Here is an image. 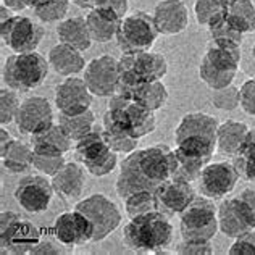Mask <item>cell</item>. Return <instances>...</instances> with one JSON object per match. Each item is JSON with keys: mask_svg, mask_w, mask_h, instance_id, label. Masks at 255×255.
<instances>
[{"mask_svg": "<svg viewBox=\"0 0 255 255\" xmlns=\"http://www.w3.org/2000/svg\"><path fill=\"white\" fill-rule=\"evenodd\" d=\"M238 157L255 162V128H252V129H249V132H247L244 142L239 149Z\"/></svg>", "mask_w": 255, "mask_h": 255, "instance_id": "obj_49", "label": "cell"}, {"mask_svg": "<svg viewBox=\"0 0 255 255\" xmlns=\"http://www.w3.org/2000/svg\"><path fill=\"white\" fill-rule=\"evenodd\" d=\"M226 2H228V3H230V2H233V0H226Z\"/></svg>", "mask_w": 255, "mask_h": 255, "instance_id": "obj_56", "label": "cell"}, {"mask_svg": "<svg viewBox=\"0 0 255 255\" xmlns=\"http://www.w3.org/2000/svg\"><path fill=\"white\" fill-rule=\"evenodd\" d=\"M252 57H254V60H255V44H254V47H252Z\"/></svg>", "mask_w": 255, "mask_h": 255, "instance_id": "obj_55", "label": "cell"}, {"mask_svg": "<svg viewBox=\"0 0 255 255\" xmlns=\"http://www.w3.org/2000/svg\"><path fill=\"white\" fill-rule=\"evenodd\" d=\"M123 202H125V212L129 218L157 210V197L155 192L152 191L132 192L126 199H123Z\"/></svg>", "mask_w": 255, "mask_h": 255, "instance_id": "obj_36", "label": "cell"}, {"mask_svg": "<svg viewBox=\"0 0 255 255\" xmlns=\"http://www.w3.org/2000/svg\"><path fill=\"white\" fill-rule=\"evenodd\" d=\"M233 163L236 166L241 179L247 181V183H252L255 186V162H251V160H246L236 155L233 157Z\"/></svg>", "mask_w": 255, "mask_h": 255, "instance_id": "obj_47", "label": "cell"}, {"mask_svg": "<svg viewBox=\"0 0 255 255\" xmlns=\"http://www.w3.org/2000/svg\"><path fill=\"white\" fill-rule=\"evenodd\" d=\"M47 60H49L50 68L58 76L63 78L76 76L86 70V60L83 57V52H79L75 47H70L62 42L52 47Z\"/></svg>", "mask_w": 255, "mask_h": 255, "instance_id": "obj_25", "label": "cell"}, {"mask_svg": "<svg viewBox=\"0 0 255 255\" xmlns=\"http://www.w3.org/2000/svg\"><path fill=\"white\" fill-rule=\"evenodd\" d=\"M152 16L160 36H178L189 26V10L183 0H160Z\"/></svg>", "mask_w": 255, "mask_h": 255, "instance_id": "obj_21", "label": "cell"}, {"mask_svg": "<svg viewBox=\"0 0 255 255\" xmlns=\"http://www.w3.org/2000/svg\"><path fill=\"white\" fill-rule=\"evenodd\" d=\"M254 78H255V76H254Z\"/></svg>", "mask_w": 255, "mask_h": 255, "instance_id": "obj_57", "label": "cell"}, {"mask_svg": "<svg viewBox=\"0 0 255 255\" xmlns=\"http://www.w3.org/2000/svg\"><path fill=\"white\" fill-rule=\"evenodd\" d=\"M18 131L21 134H34L55 123L52 104L45 97L29 96L21 100V107L15 118Z\"/></svg>", "mask_w": 255, "mask_h": 255, "instance_id": "obj_19", "label": "cell"}, {"mask_svg": "<svg viewBox=\"0 0 255 255\" xmlns=\"http://www.w3.org/2000/svg\"><path fill=\"white\" fill-rule=\"evenodd\" d=\"M45 2H49V0H28L29 8H36V6L42 5V3H45Z\"/></svg>", "mask_w": 255, "mask_h": 255, "instance_id": "obj_54", "label": "cell"}, {"mask_svg": "<svg viewBox=\"0 0 255 255\" xmlns=\"http://www.w3.org/2000/svg\"><path fill=\"white\" fill-rule=\"evenodd\" d=\"M218 226L226 238H238L251 230H255V218L238 196L225 199L218 207Z\"/></svg>", "mask_w": 255, "mask_h": 255, "instance_id": "obj_20", "label": "cell"}, {"mask_svg": "<svg viewBox=\"0 0 255 255\" xmlns=\"http://www.w3.org/2000/svg\"><path fill=\"white\" fill-rule=\"evenodd\" d=\"M239 179L241 176L234 163L230 160H221V162L207 163L197 183L202 196L212 200H220L230 196Z\"/></svg>", "mask_w": 255, "mask_h": 255, "instance_id": "obj_13", "label": "cell"}, {"mask_svg": "<svg viewBox=\"0 0 255 255\" xmlns=\"http://www.w3.org/2000/svg\"><path fill=\"white\" fill-rule=\"evenodd\" d=\"M173 243L170 217L160 210L129 218L123 228V244L132 252L160 254Z\"/></svg>", "mask_w": 255, "mask_h": 255, "instance_id": "obj_2", "label": "cell"}, {"mask_svg": "<svg viewBox=\"0 0 255 255\" xmlns=\"http://www.w3.org/2000/svg\"><path fill=\"white\" fill-rule=\"evenodd\" d=\"M57 123L63 129V132L68 136L73 142H76L86 134H89L94 128H96V113L91 109L86 110L78 115H65V113H58Z\"/></svg>", "mask_w": 255, "mask_h": 255, "instance_id": "obj_32", "label": "cell"}, {"mask_svg": "<svg viewBox=\"0 0 255 255\" xmlns=\"http://www.w3.org/2000/svg\"><path fill=\"white\" fill-rule=\"evenodd\" d=\"M94 94L89 91L84 78L70 76L55 86V107L58 113L78 115L91 109Z\"/></svg>", "mask_w": 255, "mask_h": 255, "instance_id": "obj_18", "label": "cell"}, {"mask_svg": "<svg viewBox=\"0 0 255 255\" xmlns=\"http://www.w3.org/2000/svg\"><path fill=\"white\" fill-rule=\"evenodd\" d=\"M238 197L243 200L247 207H249L251 213L254 215V218H255V187H246V189L241 192Z\"/></svg>", "mask_w": 255, "mask_h": 255, "instance_id": "obj_50", "label": "cell"}, {"mask_svg": "<svg viewBox=\"0 0 255 255\" xmlns=\"http://www.w3.org/2000/svg\"><path fill=\"white\" fill-rule=\"evenodd\" d=\"M196 196L197 192L194 189L191 181L179 176V174H174L173 178L165 181L155 191L157 210L165 213L170 218L176 217V215H181V212H184L189 207Z\"/></svg>", "mask_w": 255, "mask_h": 255, "instance_id": "obj_17", "label": "cell"}, {"mask_svg": "<svg viewBox=\"0 0 255 255\" xmlns=\"http://www.w3.org/2000/svg\"><path fill=\"white\" fill-rule=\"evenodd\" d=\"M0 36L13 53H28L37 50L44 41L45 29L29 16L15 15L5 23H0Z\"/></svg>", "mask_w": 255, "mask_h": 255, "instance_id": "obj_12", "label": "cell"}, {"mask_svg": "<svg viewBox=\"0 0 255 255\" xmlns=\"http://www.w3.org/2000/svg\"><path fill=\"white\" fill-rule=\"evenodd\" d=\"M99 8H107L117 13L118 16L125 18L129 11V0H96V5Z\"/></svg>", "mask_w": 255, "mask_h": 255, "instance_id": "obj_48", "label": "cell"}, {"mask_svg": "<svg viewBox=\"0 0 255 255\" xmlns=\"http://www.w3.org/2000/svg\"><path fill=\"white\" fill-rule=\"evenodd\" d=\"M11 140H13V137L10 136V132L5 129V126L0 128V150L5 149V147L11 142Z\"/></svg>", "mask_w": 255, "mask_h": 255, "instance_id": "obj_52", "label": "cell"}, {"mask_svg": "<svg viewBox=\"0 0 255 255\" xmlns=\"http://www.w3.org/2000/svg\"><path fill=\"white\" fill-rule=\"evenodd\" d=\"M249 129L251 128L244 122L236 120H226L220 123L217 131V152L225 157H236Z\"/></svg>", "mask_w": 255, "mask_h": 255, "instance_id": "obj_28", "label": "cell"}, {"mask_svg": "<svg viewBox=\"0 0 255 255\" xmlns=\"http://www.w3.org/2000/svg\"><path fill=\"white\" fill-rule=\"evenodd\" d=\"M52 234L68 249L92 243L94 226L83 212L73 209L60 213L53 221Z\"/></svg>", "mask_w": 255, "mask_h": 255, "instance_id": "obj_16", "label": "cell"}, {"mask_svg": "<svg viewBox=\"0 0 255 255\" xmlns=\"http://www.w3.org/2000/svg\"><path fill=\"white\" fill-rule=\"evenodd\" d=\"M19 107H21V100H19L18 91L8 86L2 87L0 89V123L2 126L15 122Z\"/></svg>", "mask_w": 255, "mask_h": 255, "instance_id": "obj_39", "label": "cell"}, {"mask_svg": "<svg viewBox=\"0 0 255 255\" xmlns=\"http://www.w3.org/2000/svg\"><path fill=\"white\" fill-rule=\"evenodd\" d=\"M218 122L210 113L191 112L174 128V150L212 160L217 150Z\"/></svg>", "mask_w": 255, "mask_h": 255, "instance_id": "obj_3", "label": "cell"}, {"mask_svg": "<svg viewBox=\"0 0 255 255\" xmlns=\"http://www.w3.org/2000/svg\"><path fill=\"white\" fill-rule=\"evenodd\" d=\"M174 153H176V160H178L176 174L186 178L187 181H191V183H196V181L199 179V176H200V173H202V170L205 168V165L210 163L209 158L187 155V153L178 152V150H174Z\"/></svg>", "mask_w": 255, "mask_h": 255, "instance_id": "obj_38", "label": "cell"}, {"mask_svg": "<svg viewBox=\"0 0 255 255\" xmlns=\"http://www.w3.org/2000/svg\"><path fill=\"white\" fill-rule=\"evenodd\" d=\"M71 3L79 6V8L91 10V8H94V5H96V0H71Z\"/></svg>", "mask_w": 255, "mask_h": 255, "instance_id": "obj_53", "label": "cell"}, {"mask_svg": "<svg viewBox=\"0 0 255 255\" xmlns=\"http://www.w3.org/2000/svg\"><path fill=\"white\" fill-rule=\"evenodd\" d=\"M230 255H255V230H251L234 238V243L228 249Z\"/></svg>", "mask_w": 255, "mask_h": 255, "instance_id": "obj_43", "label": "cell"}, {"mask_svg": "<svg viewBox=\"0 0 255 255\" xmlns=\"http://www.w3.org/2000/svg\"><path fill=\"white\" fill-rule=\"evenodd\" d=\"M181 238L184 241H212L220 231L218 226V207L213 200L205 196H196L189 207L179 215Z\"/></svg>", "mask_w": 255, "mask_h": 255, "instance_id": "obj_7", "label": "cell"}, {"mask_svg": "<svg viewBox=\"0 0 255 255\" xmlns=\"http://www.w3.org/2000/svg\"><path fill=\"white\" fill-rule=\"evenodd\" d=\"M2 3L8 6L10 10H13L15 13H19L26 8H29L28 0H2Z\"/></svg>", "mask_w": 255, "mask_h": 255, "instance_id": "obj_51", "label": "cell"}, {"mask_svg": "<svg viewBox=\"0 0 255 255\" xmlns=\"http://www.w3.org/2000/svg\"><path fill=\"white\" fill-rule=\"evenodd\" d=\"M107 113L115 122L129 132V136L142 139L149 136L157 128V112H152L145 107L136 104L123 94H115L110 97Z\"/></svg>", "mask_w": 255, "mask_h": 255, "instance_id": "obj_10", "label": "cell"}, {"mask_svg": "<svg viewBox=\"0 0 255 255\" xmlns=\"http://www.w3.org/2000/svg\"><path fill=\"white\" fill-rule=\"evenodd\" d=\"M29 144L32 150L44 153V155H66L75 145V142L63 132L58 123H52L45 129L31 134Z\"/></svg>", "mask_w": 255, "mask_h": 255, "instance_id": "obj_23", "label": "cell"}, {"mask_svg": "<svg viewBox=\"0 0 255 255\" xmlns=\"http://www.w3.org/2000/svg\"><path fill=\"white\" fill-rule=\"evenodd\" d=\"M239 107L244 113L255 117V78L247 79L241 86V102Z\"/></svg>", "mask_w": 255, "mask_h": 255, "instance_id": "obj_46", "label": "cell"}, {"mask_svg": "<svg viewBox=\"0 0 255 255\" xmlns=\"http://www.w3.org/2000/svg\"><path fill=\"white\" fill-rule=\"evenodd\" d=\"M66 163L65 155H44V153H32V168L45 176H53Z\"/></svg>", "mask_w": 255, "mask_h": 255, "instance_id": "obj_41", "label": "cell"}, {"mask_svg": "<svg viewBox=\"0 0 255 255\" xmlns=\"http://www.w3.org/2000/svg\"><path fill=\"white\" fill-rule=\"evenodd\" d=\"M226 19L243 34L255 31V5L252 0H233L228 3Z\"/></svg>", "mask_w": 255, "mask_h": 255, "instance_id": "obj_33", "label": "cell"}, {"mask_svg": "<svg viewBox=\"0 0 255 255\" xmlns=\"http://www.w3.org/2000/svg\"><path fill=\"white\" fill-rule=\"evenodd\" d=\"M75 209L83 212L87 218L91 220L94 226V239L92 243H100L105 241L112 233L118 230L122 225L123 215L120 207L109 199L105 194H92L75 205Z\"/></svg>", "mask_w": 255, "mask_h": 255, "instance_id": "obj_11", "label": "cell"}, {"mask_svg": "<svg viewBox=\"0 0 255 255\" xmlns=\"http://www.w3.org/2000/svg\"><path fill=\"white\" fill-rule=\"evenodd\" d=\"M174 254L181 255H212L213 254V246L212 241L207 243H199V241H181L174 249Z\"/></svg>", "mask_w": 255, "mask_h": 255, "instance_id": "obj_45", "label": "cell"}, {"mask_svg": "<svg viewBox=\"0 0 255 255\" xmlns=\"http://www.w3.org/2000/svg\"><path fill=\"white\" fill-rule=\"evenodd\" d=\"M236 75H238L236 71H223L217 68V66H213L205 57H202V60H200L199 78H200V81L212 91L223 89V87L233 84Z\"/></svg>", "mask_w": 255, "mask_h": 255, "instance_id": "obj_35", "label": "cell"}, {"mask_svg": "<svg viewBox=\"0 0 255 255\" xmlns=\"http://www.w3.org/2000/svg\"><path fill=\"white\" fill-rule=\"evenodd\" d=\"M120 81L117 92H128L142 83L163 81L168 75V60L162 53L144 50L122 53L118 58Z\"/></svg>", "mask_w": 255, "mask_h": 255, "instance_id": "obj_4", "label": "cell"}, {"mask_svg": "<svg viewBox=\"0 0 255 255\" xmlns=\"http://www.w3.org/2000/svg\"><path fill=\"white\" fill-rule=\"evenodd\" d=\"M70 251H66V246L62 243H58L57 238L50 234V236H44L41 241L36 244L34 249L31 251V255H60V254H68Z\"/></svg>", "mask_w": 255, "mask_h": 255, "instance_id": "obj_44", "label": "cell"}, {"mask_svg": "<svg viewBox=\"0 0 255 255\" xmlns=\"http://www.w3.org/2000/svg\"><path fill=\"white\" fill-rule=\"evenodd\" d=\"M176 171V153L166 144H153L144 149H136L128 153L120 165L115 189L122 200L137 191L155 192L165 181L173 178Z\"/></svg>", "mask_w": 255, "mask_h": 255, "instance_id": "obj_1", "label": "cell"}, {"mask_svg": "<svg viewBox=\"0 0 255 255\" xmlns=\"http://www.w3.org/2000/svg\"><path fill=\"white\" fill-rule=\"evenodd\" d=\"M226 0H196L194 2V16L200 28L209 31L212 26L226 16Z\"/></svg>", "mask_w": 255, "mask_h": 255, "instance_id": "obj_34", "label": "cell"}, {"mask_svg": "<svg viewBox=\"0 0 255 255\" xmlns=\"http://www.w3.org/2000/svg\"><path fill=\"white\" fill-rule=\"evenodd\" d=\"M102 129H104L107 144L110 145V149L113 152L128 155V153H131L137 149L139 139L129 136V132H128L125 128L120 126L107 112L102 117Z\"/></svg>", "mask_w": 255, "mask_h": 255, "instance_id": "obj_31", "label": "cell"}, {"mask_svg": "<svg viewBox=\"0 0 255 255\" xmlns=\"http://www.w3.org/2000/svg\"><path fill=\"white\" fill-rule=\"evenodd\" d=\"M55 196L52 181L45 174H28L18 183L13 197L16 204L28 213H42L50 207L52 199Z\"/></svg>", "mask_w": 255, "mask_h": 255, "instance_id": "obj_14", "label": "cell"}, {"mask_svg": "<svg viewBox=\"0 0 255 255\" xmlns=\"http://www.w3.org/2000/svg\"><path fill=\"white\" fill-rule=\"evenodd\" d=\"M83 78L94 96L110 99L112 96H115L118 89V58L113 55H100L92 58L86 65Z\"/></svg>", "mask_w": 255, "mask_h": 255, "instance_id": "obj_15", "label": "cell"}, {"mask_svg": "<svg viewBox=\"0 0 255 255\" xmlns=\"http://www.w3.org/2000/svg\"><path fill=\"white\" fill-rule=\"evenodd\" d=\"M122 19H123L122 16H118L112 10L99 8V6L91 8L89 13L86 15V21L87 26H89L92 41H96L99 44H107L112 39H115Z\"/></svg>", "mask_w": 255, "mask_h": 255, "instance_id": "obj_26", "label": "cell"}, {"mask_svg": "<svg viewBox=\"0 0 255 255\" xmlns=\"http://www.w3.org/2000/svg\"><path fill=\"white\" fill-rule=\"evenodd\" d=\"M209 32L213 39H228V41H234L238 44H243V39H244L243 32L234 28V26L226 19V16L215 26H212Z\"/></svg>", "mask_w": 255, "mask_h": 255, "instance_id": "obj_42", "label": "cell"}, {"mask_svg": "<svg viewBox=\"0 0 255 255\" xmlns=\"http://www.w3.org/2000/svg\"><path fill=\"white\" fill-rule=\"evenodd\" d=\"M241 102V87L230 84L223 89H217L212 94V104L221 112H234Z\"/></svg>", "mask_w": 255, "mask_h": 255, "instance_id": "obj_40", "label": "cell"}, {"mask_svg": "<svg viewBox=\"0 0 255 255\" xmlns=\"http://www.w3.org/2000/svg\"><path fill=\"white\" fill-rule=\"evenodd\" d=\"M57 37L62 44L75 47L79 52L89 50L94 42L86 16H71L60 21L57 26Z\"/></svg>", "mask_w": 255, "mask_h": 255, "instance_id": "obj_27", "label": "cell"}, {"mask_svg": "<svg viewBox=\"0 0 255 255\" xmlns=\"http://www.w3.org/2000/svg\"><path fill=\"white\" fill-rule=\"evenodd\" d=\"M84 170L86 168L79 162H66L50 179L55 196L63 200H75L81 197L86 186Z\"/></svg>", "mask_w": 255, "mask_h": 255, "instance_id": "obj_22", "label": "cell"}, {"mask_svg": "<svg viewBox=\"0 0 255 255\" xmlns=\"http://www.w3.org/2000/svg\"><path fill=\"white\" fill-rule=\"evenodd\" d=\"M73 155L91 176L104 178L117 168L120 153L113 152L110 145L107 144L102 125H100L94 128L89 134H86L84 137L76 140L73 145Z\"/></svg>", "mask_w": 255, "mask_h": 255, "instance_id": "obj_6", "label": "cell"}, {"mask_svg": "<svg viewBox=\"0 0 255 255\" xmlns=\"http://www.w3.org/2000/svg\"><path fill=\"white\" fill-rule=\"evenodd\" d=\"M160 32L153 16L144 10H136L122 19L117 32V45L122 53L150 50Z\"/></svg>", "mask_w": 255, "mask_h": 255, "instance_id": "obj_9", "label": "cell"}, {"mask_svg": "<svg viewBox=\"0 0 255 255\" xmlns=\"http://www.w3.org/2000/svg\"><path fill=\"white\" fill-rule=\"evenodd\" d=\"M32 150L31 144H26L23 140L13 139L11 142L0 150L2 166L10 174H21L32 168Z\"/></svg>", "mask_w": 255, "mask_h": 255, "instance_id": "obj_30", "label": "cell"}, {"mask_svg": "<svg viewBox=\"0 0 255 255\" xmlns=\"http://www.w3.org/2000/svg\"><path fill=\"white\" fill-rule=\"evenodd\" d=\"M70 3H71V0H49V2L32 8V11H34V16L42 24L60 23L68 15Z\"/></svg>", "mask_w": 255, "mask_h": 255, "instance_id": "obj_37", "label": "cell"}, {"mask_svg": "<svg viewBox=\"0 0 255 255\" xmlns=\"http://www.w3.org/2000/svg\"><path fill=\"white\" fill-rule=\"evenodd\" d=\"M41 238L42 231L16 212L3 210L0 215V247L3 255H31Z\"/></svg>", "mask_w": 255, "mask_h": 255, "instance_id": "obj_8", "label": "cell"}, {"mask_svg": "<svg viewBox=\"0 0 255 255\" xmlns=\"http://www.w3.org/2000/svg\"><path fill=\"white\" fill-rule=\"evenodd\" d=\"M123 96L129 97L136 104L145 107L152 112H158L160 109H163L170 99L168 87L165 86L163 81H150V83H142L137 84L136 87H132L128 92H118Z\"/></svg>", "mask_w": 255, "mask_h": 255, "instance_id": "obj_29", "label": "cell"}, {"mask_svg": "<svg viewBox=\"0 0 255 255\" xmlns=\"http://www.w3.org/2000/svg\"><path fill=\"white\" fill-rule=\"evenodd\" d=\"M204 57L220 70L238 73L241 58H243V52H241V44L238 42L228 41V39L212 37L205 47Z\"/></svg>", "mask_w": 255, "mask_h": 255, "instance_id": "obj_24", "label": "cell"}, {"mask_svg": "<svg viewBox=\"0 0 255 255\" xmlns=\"http://www.w3.org/2000/svg\"><path fill=\"white\" fill-rule=\"evenodd\" d=\"M49 60L37 50L28 53H11L6 57L2 79L5 86L18 92H29L42 86L49 73Z\"/></svg>", "mask_w": 255, "mask_h": 255, "instance_id": "obj_5", "label": "cell"}]
</instances>
